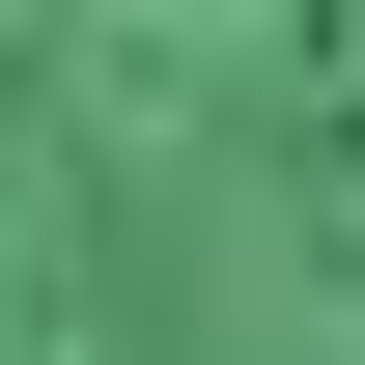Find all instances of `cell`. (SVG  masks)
<instances>
[{
    "instance_id": "obj_1",
    "label": "cell",
    "mask_w": 365,
    "mask_h": 365,
    "mask_svg": "<svg viewBox=\"0 0 365 365\" xmlns=\"http://www.w3.org/2000/svg\"><path fill=\"white\" fill-rule=\"evenodd\" d=\"M0 365H365V0H0Z\"/></svg>"
}]
</instances>
